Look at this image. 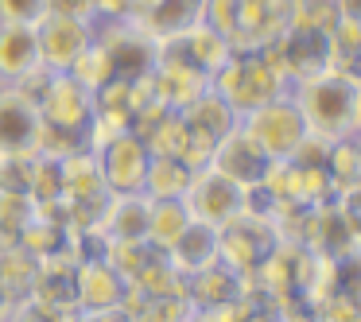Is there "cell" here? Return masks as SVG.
<instances>
[{"label": "cell", "instance_id": "6da1fadb", "mask_svg": "<svg viewBox=\"0 0 361 322\" xmlns=\"http://www.w3.org/2000/svg\"><path fill=\"white\" fill-rule=\"evenodd\" d=\"M291 101L303 113V125L319 140H345L353 136V113H357L361 82L342 70H319L311 78H299L288 89Z\"/></svg>", "mask_w": 361, "mask_h": 322}, {"label": "cell", "instance_id": "7a4b0ae2", "mask_svg": "<svg viewBox=\"0 0 361 322\" xmlns=\"http://www.w3.org/2000/svg\"><path fill=\"white\" fill-rule=\"evenodd\" d=\"M210 89L237 113V117H245V113L260 109V105L272 101V97L288 94L291 86L276 74V66L268 63L260 51H233L229 63L210 78Z\"/></svg>", "mask_w": 361, "mask_h": 322}, {"label": "cell", "instance_id": "3957f363", "mask_svg": "<svg viewBox=\"0 0 361 322\" xmlns=\"http://www.w3.org/2000/svg\"><path fill=\"white\" fill-rule=\"evenodd\" d=\"M241 128L260 144V151H264L272 163L291 159L299 151V144L311 136V132H307V125H303L299 105L291 101V94H280V97H272V101H264L260 109L245 113Z\"/></svg>", "mask_w": 361, "mask_h": 322}, {"label": "cell", "instance_id": "277c9868", "mask_svg": "<svg viewBox=\"0 0 361 322\" xmlns=\"http://www.w3.org/2000/svg\"><path fill=\"white\" fill-rule=\"evenodd\" d=\"M97 47L105 51L113 66V78L121 82H140L156 70L159 58V39L136 20H109L97 24Z\"/></svg>", "mask_w": 361, "mask_h": 322}, {"label": "cell", "instance_id": "5b68a950", "mask_svg": "<svg viewBox=\"0 0 361 322\" xmlns=\"http://www.w3.org/2000/svg\"><path fill=\"white\" fill-rule=\"evenodd\" d=\"M280 241H283V237H280V229H276L272 218L245 210L241 218H233L229 225L218 229V264L233 268L237 275H252V272H257V264Z\"/></svg>", "mask_w": 361, "mask_h": 322}, {"label": "cell", "instance_id": "8992f818", "mask_svg": "<svg viewBox=\"0 0 361 322\" xmlns=\"http://www.w3.org/2000/svg\"><path fill=\"white\" fill-rule=\"evenodd\" d=\"M183 206H187L190 221H202V225H229L233 218L245 213V187H237L233 179H226L214 167H198L190 175V187L183 194Z\"/></svg>", "mask_w": 361, "mask_h": 322}, {"label": "cell", "instance_id": "52a82bcc", "mask_svg": "<svg viewBox=\"0 0 361 322\" xmlns=\"http://www.w3.org/2000/svg\"><path fill=\"white\" fill-rule=\"evenodd\" d=\"M39 35V58L51 74H66L97 39L94 20H74V16H43L35 24Z\"/></svg>", "mask_w": 361, "mask_h": 322}, {"label": "cell", "instance_id": "ba28073f", "mask_svg": "<svg viewBox=\"0 0 361 322\" xmlns=\"http://www.w3.org/2000/svg\"><path fill=\"white\" fill-rule=\"evenodd\" d=\"M35 109H39V120L47 128L86 132L90 120H94V113H97V105H94V94H90L82 82H74L71 74H51V82L39 94Z\"/></svg>", "mask_w": 361, "mask_h": 322}, {"label": "cell", "instance_id": "9c48e42d", "mask_svg": "<svg viewBox=\"0 0 361 322\" xmlns=\"http://www.w3.org/2000/svg\"><path fill=\"white\" fill-rule=\"evenodd\" d=\"M206 167H214V171H221L226 179H233L237 187L249 190V187H260V182L268 179L272 159L260 151V144L252 140V136L241 128V120H237V128H229V132L214 144L210 163H206Z\"/></svg>", "mask_w": 361, "mask_h": 322}, {"label": "cell", "instance_id": "30bf717a", "mask_svg": "<svg viewBox=\"0 0 361 322\" xmlns=\"http://www.w3.org/2000/svg\"><path fill=\"white\" fill-rule=\"evenodd\" d=\"M125 291H128V280L105 256H86L74 268V306H78V314L117 311Z\"/></svg>", "mask_w": 361, "mask_h": 322}, {"label": "cell", "instance_id": "8fae6325", "mask_svg": "<svg viewBox=\"0 0 361 322\" xmlns=\"http://www.w3.org/2000/svg\"><path fill=\"white\" fill-rule=\"evenodd\" d=\"M102 159V175H105V187L109 194H128V190H144V175H148V148L136 132H121L113 144H105L97 151Z\"/></svg>", "mask_w": 361, "mask_h": 322}, {"label": "cell", "instance_id": "7c38bea8", "mask_svg": "<svg viewBox=\"0 0 361 322\" xmlns=\"http://www.w3.org/2000/svg\"><path fill=\"white\" fill-rule=\"evenodd\" d=\"M39 144V109L20 89L0 86V156H32Z\"/></svg>", "mask_w": 361, "mask_h": 322}, {"label": "cell", "instance_id": "4fadbf2b", "mask_svg": "<svg viewBox=\"0 0 361 322\" xmlns=\"http://www.w3.org/2000/svg\"><path fill=\"white\" fill-rule=\"evenodd\" d=\"M148 218H152V198L144 190L109 194L94 233L102 241H148Z\"/></svg>", "mask_w": 361, "mask_h": 322}, {"label": "cell", "instance_id": "5bb4252c", "mask_svg": "<svg viewBox=\"0 0 361 322\" xmlns=\"http://www.w3.org/2000/svg\"><path fill=\"white\" fill-rule=\"evenodd\" d=\"M39 66L43 58L35 24H0V86H16Z\"/></svg>", "mask_w": 361, "mask_h": 322}, {"label": "cell", "instance_id": "9a60e30c", "mask_svg": "<svg viewBox=\"0 0 361 322\" xmlns=\"http://www.w3.org/2000/svg\"><path fill=\"white\" fill-rule=\"evenodd\" d=\"M152 97H156L164 109L183 113L195 97H202L210 89V78L195 66H179V63H156V70L148 74Z\"/></svg>", "mask_w": 361, "mask_h": 322}, {"label": "cell", "instance_id": "2e32d148", "mask_svg": "<svg viewBox=\"0 0 361 322\" xmlns=\"http://www.w3.org/2000/svg\"><path fill=\"white\" fill-rule=\"evenodd\" d=\"M249 291H252L249 275H237L226 264H210L206 272L187 280V299L195 303V314L210 311V306H221V303H233V299H245Z\"/></svg>", "mask_w": 361, "mask_h": 322}, {"label": "cell", "instance_id": "e0dca14e", "mask_svg": "<svg viewBox=\"0 0 361 322\" xmlns=\"http://www.w3.org/2000/svg\"><path fill=\"white\" fill-rule=\"evenodd\" d=\"M164 256L171 260V268L183 272L187 280L198 275V272H206L210 264H218V229L202 225V221H190V225L179 233V241H175Z\"/></svg>", "mask_w": 361, "mask_h": 322}, {"label": "cell", "instance_id": "ac0fdd59", "mask_svg": "<svg viewBox=\"0 0 361 322\" xmlns=\"http://www.w3.org/2000/svg\"><path fill=\"white\" fill-rule=\"evenodd\" d=\"M190 167L183 159H167V156H152L148 175H144V194L152 202H171V198H183L190 187Z\"/></svg>", "mask_w": 361, "mask_h": 322}, {"label": "cell", "instance_id": "d6986e66", "mask_svg": "<svg viewBox=\"0 0 361 322\" xmlns=\"http://www.w3.org/2000/svg\"><path fill=\"white\" fill-rule=\"evenodd\" d=\"M0 283H4V291L12 299L32 295L35 283H39V260L32 252H24L16 241L0 244Z\"/></svg>", "mask_w": 361, "mask_h": 322}, {"label": "cell", "instance_id": "ffe728a7", "mask_svg": "<svg viewBox=\"0 0 361 322\" xmlns=\"http://www.w3.org/2000/svg\"><path fill=\"white\" fill-rule=\"evenodd\" d=\"M128 287L140 291L144 299H164V295H187V275L175 272L171 260L164 256V252H156V256L148 260V264L140 268V272L128 280Z\"/></svg>", "mask_w": 361, "mask_h": 322}, {"label": "cell", "instance_id": "44dd1931", "mask_svg": "<svg viewBox=\"0 0 361 322\" xmlns=\"http://www.w3.org/2000/svg\"><path fill=\"white\" fill-rule=\"evenodd\" d=\"M190 225V213L183 206V198H171V202H152V218H148V244L159 252H167L179 233Z\"/></svg>", "mask_w": 361, "mask_h": 322}, {"label": "cell", "instance_id": "7402d4cb", "mask_svg": "<svg viewBox=\"0 0 361 322\" xmlns=\"http://www.w3.org/2000/svg\"><path fill=\"white\" fill-rule=\"evenodd\" d=\"M202 8H206V0H164V4L144 20V27H148L156 39H164V35L187 32L190 24H198V20H202Z\"/></svg>", "mask_w": 361, "mask_h": 322}, {"label": "cell", "instance_id": "603a6c76", "mask_svg": "<svg viewBox=\"0 0 361 322\" xmlns=\"http://www.w3.org/2000/svg\"><path fill=\"white\" fill-rule=\"evenodd\" d=\"M156 252H159V249H152L148 241H105V244H102V256L109 260V264L117 268L125 280H133V275L140 272V268L148 264Z\"/></svg>", "mask_w": 361, "mask_h": 322}, {"label": "cell", "instance_id": "cb8c5ba5", "mask_svg": "<svg viewBox=\"0 0 361 322\" xmlns=\"http://www.w3.org/2000/svg\"><path fill=\"white\" fill-rule=\"evenodd\" d=\"M195 318V303L187 295H164V299H140L133 322H187Z\"/></svg>", "mask_w": 361, "mask_h": 322}, {"label": "cell", "instance_id": "d4e9b609", "mask_svg": "<svg viewBox=\"0 0 361 322\" xmlns=\"http://www.w3.org/2000/svg\"><path fill=\"white\" fill-rule=\"evenodd\" d=\"M66 74H71L74 82H82L90 94H97L102 86H109V82H113V66H109V58H105V51L97 47V39H94V47H90Z\"/></svg>", "mask_w": 361, "mask_h": 322}, {"label": "cell", "instance_id": "484cf974", "mask_svg": "<svg viewBox=\"0 0 361 322\" xmlns=\"http://www.w3.org/2000/svg\"><path fill=\"white\" fill-rule=\"evenodd\" d=\"M78 318V311H63V306L47 303V299L39 295H24L12 303V314L8 322H74Z\"/></svg>", "mask_w": 361, "mask_h": 322}, {"label": "cell", "instance_id": "4316f807", "mask_svg": "<svg viewBox=\"0 0 361 322\" xmlns=\"http://www.w3.org/2000/svg\"><path fill=\"white\" fill-rule=\"evenodd\" d=\"M47 0H0V24H39Z\"/></svg>", "mask_w": 361, "mask_h": 322}, {"label": "cell", "instance_id": "83f0119b", "mask_svg": "<svg viewBox=\"0 0 361 322\" xmlns=\"http://www.w3.org/2000/svg\"><path fill=\"white\" fill-rule=\"evenodd\" d=\"M47 16H74V20H94V0H47Z\"/></svg>", "mask_w": 361, "mask_h": 322}, {"label": "cell", "instance_id": "f1b7e54d", "mask_svg": "<svg viewBox=\"0 0 361 322\" xmlns=\"http://www.w3.org/2000/svg\"><path fill=\"white\" fill-rule=\"evenodd\" d=\"M94 16H97V24L125 20V0H94Z\"/></svg>", "mask_w": 361, "mask_h": 322}, {"label": "cell", "instance_id": "f546056e", "mask_svg": "<svg viewBox=\"0 0 361 322\" xmlns=\"http://www.w3.org/2000/svg\"><path fill=\"white\" fill-rule=\"evenodd\" d=\"M164 0H125V20H136V24H144V20L152 16V12L159 8Z\"/></svg>", "mask_w": 361, "mask_h": 322}, {"label": "cell", "instance_id": "4dcf8cb0", "mask_svg": "<svg viewBox=\"0 0 361 322\" xmlns=\"http://www.w3.org/2000/svg\"><path fill=\"white\" fill-rule=\"evenodd\" d=\"M245 322H283V314L276 311L272 303H257V306L249 311V318H245Z\"/></svg>", "mask_w": 361, "mask_h": 322}, {"label": "cell", "instance_id": "1f68e13d", "mask_svg": "<svg viewBox=\"0 0 361 322\" xmlns=\"http://www.w3.org/2000/svg\"><path fill=\"white\" fill-rule=\"evenodd\" d=\"M338 16L361 27V0H338Z\"/></svg>", "mask_w": 361, "mask_h": 322}, {"label": "cell", "instance_id": "d6a6232c", "mask_svg": "<svg viewBox=\"0 0 361 322\" xmlns=\"http://www.w3.org/2000/svg\"><path fill=\"white\" fill-rule=\"evenodd\" d=\"M74 322H125L121 311H102V314H78Z\"/></svg>", "mask_w": 361, "mask_h": 322}, {"label": "cell", "instance_id": "836d02e7", "mask_svg": "<svg viewBox=\"0 0 361 322\" xmlns=\"http://www.w3.org/2000/svg\"><path fill=\"white\" fill-rule=\"evenodd\" d=\"M12 303H16V299H12L8 291H4V283H0V322H8V314H12Z\"/></svg>", "mask_w": 361, "mask_h": 322}, {"label": "cell", "instance_id": "e575fe53", "mask_svg": "<svg viewBox=\"0 0 361 322\" xmlns=\"http://www.w3.org/2000/svg\"><path fill=\"white\" fill-rule=\"evenodd\" d=\"M353 136H361V94H357V113H353Z\"/></svg>", "mask_w": 361, "mask_h": 322}, {"label": "cell", "instance_id": "d590c367", "mask_svg": "<svg viewBox=\"0 0 361 322\" xmlns=\"http://www.w3.org/2000/svg\"><path fill=\"white\" fill-rule=\"evenodd\" d=\"M353 148H357V167H361V136H353Z\"/></svg>", "mask_w": 361, "mask_h": 322}, {"label": "cell", "instance_id": "8d00e7d4", "mask_svg": "<svg viewBox=\"0 0 361 322\" xmlns=\"http://www.w3.org/2000/svg\"><path fill=\"white\" fill-rule=\"evenodd\" d=\"M187 322H198V318H187Z\"/></svg>", "mask_w": 361, "mask_h": 322}, {"label": "cell", "instance_id": "74e56055", "mask_svg": "<svg viewBox=\"0 0 361 322\" xmlns=\"http://www.w3.org/2000/svg\"><path fill=\"white\" fill-rule=\"evenodd\" d=\"M0 163H4V156H0Z\"/></svg>", "mask_w": 361, "mask_h": 322}, {"label": "cell", "instance_id": "f35d334b", "mask_svg": "<svg viewBox=\"0 0 361 322\" xmlns=\"http://www.w3.org/2000/svg\"><path fill=\"white\" fill-rule=\"evenodd\" d=\"M357 225H361V218H357Z\"/></svg>", "mask_w": 361, "mask_h": 322}, {"label": "cell", "instance_id": "ab89813d", "mask_svg": "<svg viewBox=\"0 0 361 322\" xmlns=\"http://www.w3.org/2000/svg\"><path fill=\"white\" fill-rule=\"evenodd\" d=\"M314 322H319V318H314Z\"/></svg>", "mask_w": 361, "mask_h": 322}]
</instances>
